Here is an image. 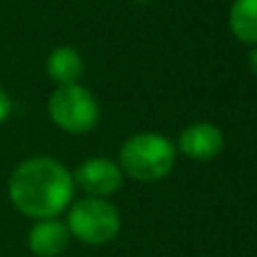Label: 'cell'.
Returning <instances> with one entry per match:
<instances>
[{"mask_svg": "<svg viewBox=\"0 0 257 257\" xmlns=\"http://www.w3.org/2000/svg\"><path fill=\"white\" fill-rule=\"evenodd\" d=\"M75 181L59 160L39 156L21 163L9 178V199L32 219H54L72 203Z\"/></svg>", "mask_w": 257, "mask_h": 257, "instance_id": "1", "label": "cell"}, {"mask_svg": "<svg viewBox=\"0 0 257 257\" xmlns=\"http://www.w3.org/2000/svg\"><path fill=\"white\" fill-rule=\"evenodd\" d=\"M122 174L140 183L163 181L176 165V147L172 140L154 131H142L131 136L120 149Z\"/></svg>", "mask_w": 257, "mask_h": 257, "instance_id": "2", "label": "cell"}, {"mask_svg": "<svg viewBox=\"0 0 257 257\" xmlns=\"http://www.w3.org/2000/svg\"><path fill=\"white\" fill-rule=\"evenodd\" d=\"M66 226L70 230V237L88 246H102L117 237L122 219L111 201L99 196H84L72 203Z\"/></svg>", "mask_w": 257, "mask_h": 257, "instance_id": "3", "label": "cell"}, {"mask_svg": "<svg viewBox=\"0 0 257 257\" xmlns=\"http://www.w3.org/2000/svg\"><path fill=\"white\" fill-rule=\"evenodd\" d=\"M52 122L68 133H88L99 122V104L88 88L79 84L59 86L48 102Z\"/></svg>", "mask_w": 257, "mask_h": 257, "instance_id": "4", "label": "cell"}, {"mask_svg": "<svg viewBox=\"0 0 257 257\" xmlns=\"http://www.w3.org/2000/svg\"><path fill=\"white\" fill-rule=\"evenodd\" d=\"M72 181L88 196L106 199V196L115 194L122 187V169L115 160L104 158V156H95V158L84 160L75 169Z\"/></svg>", "mask_w": 257, "mask_h": 257, "instance_id": "5", "label": "cell"}, {"mask_svg": "<svg viewBox=\"0 0 257 257\" xmlns=\"http://www.w3.org/2000/svg\"><path fill=\"white\" fill-rule=\"evenodd\" d=\"M223 133L221 128L212 122H194V124L185 126L178 136V149L185 154L187 158L199 160V163H208V160L217 158L223 151Z\"/></svg>", "mask_w": 257, "mask_h": 257, "instance_id": "6", "label": "cell"}, {"mask_svg": "<svg viewBox=\"0 0 257 257\" xmlns=\"http://www.w3.org/2000/svg\"><path fill=\"white\" fill-rule=\"evenodd\" d=\"M70 239L72 237L66 223L57 219H39V223L30 230L27 244L32 253L39 257H57L68 248Z\"/></svg>", "mask_w": 257, "mask_h": 257, "instance_id": "7", "label": "cell"}, {"mask_svg": "<svg viewBox=\"0 0 257 257\" xmlns=\"http://www.w3.org/2000/svg\"><path fill=\"white\" fill-rule=\"evenodd\" d=\"M48 75L52 81H57L59 86H70L77 84L79 77L84 75V61H81V54L75 48H61L52 50L48 57Z\"/></svg>", "mask_w": 257, "mask_h": 257, "instance_id": "8", "label": "cell"}, {"mask_svg": "<svg viewBox=\"0 0 257 257\" xmlns=\"http://www.w3.org/2000/svg\"><path fill=\"white\" fill-rule=\"evenodd\" d=\"M228 25L239 43L257 45V0H235Z\"/></svg>", "mask_w": 257, "mask_h": 257, "instance_id": "9", "label": "cell"}, {"mask_svg": "<svg viewBox=\"0 0 257 257\" xmlns=\"http://www.w3.org/2000/svg\"><path fill=\"white\" fill-rule=\"evenodd\" d=\"M9 113H12V99H9V95L5 93L3 88H0V124L9 117Z\"/></svg>", "mask_w": 257, "mask_h": 257, "instance_id": "10", "label": "cell"}, {"mask_svg": "<svg viewBox=\"0 0 257 257\" xmlns=\"http://www.w3.org/2000/svg\"><path fill=\"white\" fill-rule=\"evenodd\" d=\"M248 63H250V70H253L255 75H257V45H255L253 50H250V54H248Z\"/></svg>", "mask_w": 257, "mask_h": 257, "instance_id": "11", "label": "cell"}]
</instances>
